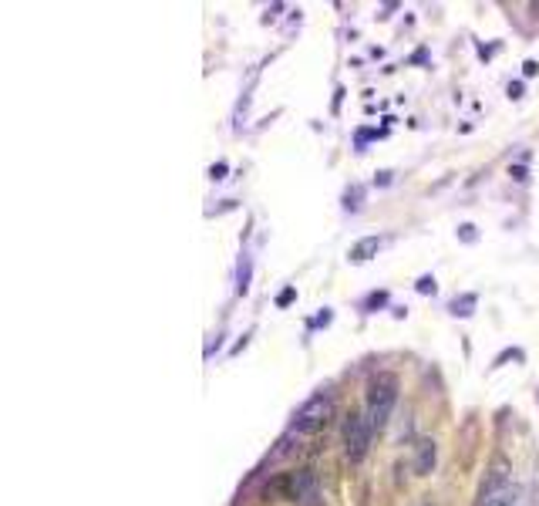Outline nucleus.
I'll list each match as a JSON object with an SVG mask.
<instances>
[{
  "instance_id": "nucleus-12",
  "label": "nucleus",
  "mask_w": 539,
  "mask_h": 506,
  "mask_svg": "<svg viewBox=\"0 0 539 506\" xmlns=\"http://www.w3.org/2000/svg\"><path fill=\"white\" fill-rule=\"evenodd\" d=\"M522 71H526V78H533V75L539 71V64H536V61H526V64H522Z\"/></svg>"
},
{
  "instance_id": "nucleus-15",
  "label": "nucleus",
  "mask_w": 539,
  "mask_h": 506,
  "mask_svg": "<svg viewBox=\"0 0 539 506\" xmlns=\"http://www.w3.org/2000/svg\"><path fill=\"white\" fill-rule=\"evenodd\" d=\"M424 506H431V503H424Z\"/></svg>"
},
{
  "instance_id": "nucleus-13",
  "label": "nucleus",
  "mask_w": 539,
  "mask_h": 506,
  "mask_svg": "<svg viewBox=\"0 0 539 506\" xmlns=\"http://www.w3.org/2000/svg\"><path fill=\"white\" fill-rule=\"evenodd\" d=\"M387 301V294H371V297H367V308H374V304H385Z\"/></svg>"
},
{
  "instance_id": "nucleus-7",
  "label": "nucleus",
  "mask_w": 539,
  "mask_h": 506,
  "mask_svg": "<svg viewBox=\"0 0 539 506\" xmlns=\"http://www.w3.org/2000/svg\"><path fill=\"white\" fill-rule=\"evenodd\" d=\"M378 250H381V236H364V240H357L350 247V260L354 263H364L371 256H378Z\"/></svg>"
},
{
  "instance_id": "nucleus-1",
  "label": "nucleus",
  "mask_w": 539,
  "mask_h": 506,
  "mask_svg": "<svg viewBox=\"0 0 539 506\" xmlns=\"http://www.w3.org/2000/svg\"><path fill=\"white\" fill-rule=\"evenodd\" d=\"M394 405H398V375H391V371L374 375L371 385H367V412H364L371 428L381 432V428L387 426Z\"/></svg>"
},
{
  "instance_id": "nucleus-10",
  "label": "nucleus",
  "mask_w": 539,
  "mask_h": 506,
  "mask_svg": "<svg viewBox=\"0 0 539 506\" xmlns=\"http://www.w3.org/2000/svg\"><path fill=\"white\" fill-rule=\"evenodd\" d=\"M418 294H435V277H422L418 280Z\"/></svg>"
},
{
  "instance_id": "nucleus-14",
  "label": "nucleus",
  "mask_w": 539,
  "mask_h": 506,
  "mask_svg": "<svg viewBox=\"0 0 539 506\" xmlns=\"http://www.w3.org/2000/svg\"><path fill=\"white\" fill-rule=\"evenodd\" d=\"M209 175H212V179H223V175H226V166H223V162H219V166H212Z\"/></svg>"
},
{
  "instance_id": "nucleus-3",
  "label": "nucleus",
  "mask_w": 539,
  "mask_h": 506,
  "mask_svg": "<svg viewBox=\"0 0 539 506\" xmlns=\"http://www.w3.org/2000/svg\"><path fill=\"white\" fill-rule=\"evenodd\" d=\"M330 415H334V398H330V391H317L313 398H307V402L297 409V415H293V432L310 435V432L327 426Z\"/></svg>"
},
{
  "instance_id": "nucleus-5",
  "label": "nucleus",
  "mask_w": 539,
  "mask_h": 506,
  "mask_svg": "<svg viewBox=\"0 0 539 506\" xmlns=\"http://www.w3.org/2000/svg\"><path fill=\"white\" fill-rule=\"evenodd\" d=\"M290 500H297L300 506H317L320 503V489H317V476L310 469H300L287 479Z\"/></svg>"
},
{
  "instance_id": "nucleus-6",
  "label": "nucleus",
  "mask_w": 539,
  "mask_h": 506,
  "mask_svg": "<svg viewBox=\"0 0 539 506\" xmlns=\"http://www.w3.org/2000/svg\"><path fill=\"white\" fill-rule=\"evenodd\" d=\"M435 463H438V442L435 439H418V446H415V472L428 476L435 469Z\"/></svg>"
},
{
  "instance_id": "nucleus-9",
  "label": "nucleus",
  "mask_w": 539,
  "mask_h": 506,
  "mask_svg": "<svg viewBox=\"0 0 539 506\" xmlns=\"http://www.w3.org/2000/svg\"><path fill=\"white\" fill-rule=\"evenodd\" d=\"M246 280H250V260H243V263H239V294H246V287H250Z\"/></svg>"
},
{
  "instance_id": "nucleus-8",
  "label": "nucleus",
  "mask_w": 539,
  "mask_h": 506,
  "mask_svg": "<svg viewBox=\"0 0 539 506\" xmlns=\"http://www.w3.org/2000/svg\"><path fill=\"white\" fill-rule=\"evenodd\" d=\"M472 308H475V294H465L462 301L455 297V304H452V314H462V317H468V314H472Z\"/></svg>"
},
{
  "instance_id": "nucleus-2",
  "label": "nucleus",
  "mask_w": 539,
  "mask_h": 506,
  "mask_svg": "<svg viewBox=\"0 0 539 506\" xmlns=\"http://www.w3.org/2000/svg\"><path fill=\"white\" fill-rule=\"evenodd\" d=\"M522 503V489L512 483V472L505 463H496V466L485 472L479 489V500L475 506H519Z\"/></svg>"
},
{
  "instance_id": "nucleus-4",
  "label": "nucleus",
  "mask_w": 539,
  "mask_h": 506,
  "mask_svg": "<svg viewBox=\"0 0 539 506\" xmlns=\"http://www.w3.org/2000/svg\"><path fill=\"white\" fill-rule=\"evenodd\" d=\"M371 439H374V428L367 422L364 412H350L344 419V452L350 463H361L371 449Z\"/></svg>"
},
{
  "instance_id": "nucleus-11",
  "label": "nucleus",
  "mask_w": 539,
  "mask_h": 506,
  "mask_svg": "<svg viewBox=\"0 0 539 506\" xmlns=\"http://www.w3.org/2000/svg\"><path fill=\"white\" fill-rule=\"evenodd\" d=\"M290 301H293V287H287V291H283L280 297H276V304H280V308H287Z\"/></svg>"
}]
</instances>
